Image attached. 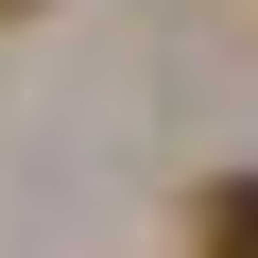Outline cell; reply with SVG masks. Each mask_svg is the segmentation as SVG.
Listing matches in <instances>:
<instances>
[{
	"instance_id": "cell-1",
	"label": "cell",
	"mask_w": 258,
	"mask_h": 258,
	"mask_svg": "<svg viewBox=\"0 0 258 258\" xmlns=\"http://www.w3.org/2000/svg\"><path fill=\"white\" fill-rule=\"evenodd\" d=\"M189 241H207V258H258V172H224V189L189 207Z\"/></svg>"
},
{
	"instance_id": "cell-2",
	"label": "cell",
	"mask_w": 258,
	"mask_h": 258,
	"mask_svg": "<svg viewBox=\"0 0 258 258\" xmlns=\"http://www.w3.org/2000/svg\"><path fill=\"white\" fill-rule=\"evenodd\" d=\"M0 18H52V0H0Z\"/></svg>"
}]
</instances>
